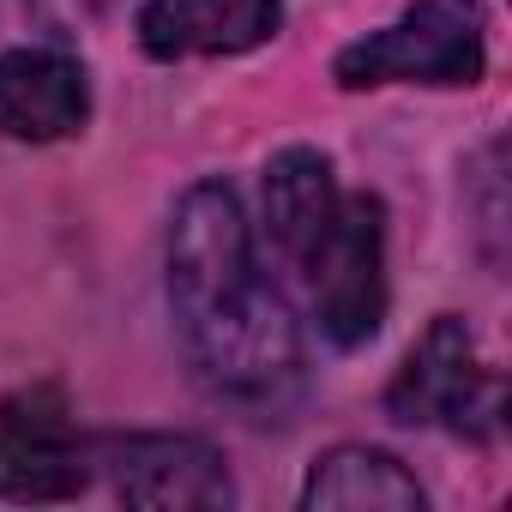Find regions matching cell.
I'll use <instances>...</instances> for the list:
<instances>
[{"mask_svg":"<svg viewBox=\"0 0 512 512\" xmlns=\"http://www.w3.org/2000/svg\"><path fill=\"white\" fill-rule=\"evenodd\" d=\"M308 512H422L416 476L380 446H338L308 470Z\"/></svg>","mask_w":512,"mask_h":512,"instance_id":"obj_10","label":"cell"},{"mask_svg":"<svg viewBox=\"0 0 512 512\" xmlns=\"http://www.w3.org/2000/svg\"><path fill=\"white\" fill-rule=\"evenodd\" d=\"M169 302L193 368L241 404H278L302 380V338L260 278L253 229L223 181H199L169 229Z\"/></svg>","mask_w":512,"mask_h":512,"instance_id":"obj_1","label":"cell"},{"mask_svg":"<svg viewBox=\"0 0 512 512\" xmlns=\"http://www.w3.org/2000/svg\"><path fill=\"white\" fill-rule=\"evenodd\" d=\"M91 115L85 67L55 49H13L0 55V139H67Z\"/></svg>","mask_w":512,"mask_h":512,"instance_id":"obj_8","label":"cell"},{"mask_svg":"<svg viewBox=\"0 0 512 512\" xmlns=\"http://www.w3.org/2000/svg\"><path fill=\"white\" fill-rule=\"evenodd\" d=\"M278 25H284V0H151L139 13V43L157 61L247 55L272 43Z\"/></svg>","mask_w":512,"mask_h":512,"instance_id":"obj_7","label":"cell"},{"mask_svg":"<svg viewBox=\"0 0 512 512\" xmlns=\"http://www.w3.org/2000/svg\"><path fill=\"white\" fill-rule=\"evenodd\" d=\"M91 446L73 428L61 386H25L0 398V500H73L91 482Z\"/></svg>","mask_w":512,"mask_h":512,"instance_id":"obj_5","label":"cell"},{"mask_svg":"<svg viewBox=\"0 0 512 512\" xmlns=\"http://www.w3.org/2000/svg\"><path fill=\"white\" fill-rule=\"evenodd\" d=\"M482 7L416 0V7L338 55V85H476L482 79Z\"/></svg>","mask_w":512,"mask_h":512,"instance_id":"obj_2","label":"cell"},{"mask_svg":"<svg viewBox=\"0 0 512 512\" xmlns=\"http://www.w3.org/2000/svg\"><path fill=\"white\" fill-rule=\"evenodd\" d=\"M103 464L115 476V494L145 512H223L235 506V482L223 470V452L193 434H127L103 440Z\"/></svg>","mask_w":512,"mask_h":512,"instance_id":"obj_6","label":"cell"},{"mask_svg":"<svg viewBox=\"0 0 512 512\" xmlns=\"http://www.w3.org/2000/svg\"><path fill=\"white\" fill-rule=\"evenodd\" d=\"M386 410L410 428H446V434H494L500 422V380L482 368L476 356V338L464 320L440 314L422 344L410 350V362L398 368L392 392H386Z\"/></svg>","mask_w":512,"mask_h":512,"instance_id":"obj_4","label":"cell"},{"mask_svg":"<svg viewBox=\"0 0 512 512\" xmlns=\"http://www.w3.org/2000/svg\"><path fill=\"white\" fill-rule=\"evenodd\" d=\"M302 272H308L320 332L344 350L368 344L386 320V205L368 193L344 199L332 229L302 260Z\"/></svg>","mask_w":512,"mask_h":512,"instance_id":"obj_3","label":"cell"},{"mask_svg":"<svg viewBox=\"0 0 512 512\" xmlns=\"http://www.w3.org/2000/svg\"><path fill=\"white\" fill-rule=\"evenodd\" d=\"M338 205H344V193H338L332 163L320 151L290 145V151L272 157V169H266V223H272V241L290 266H302L314 253V241L332 229Z\"/></svg>","mask_w":512,"mask_h":512,"instance_id":"obj_9","label":"cell"}]
</instances>
